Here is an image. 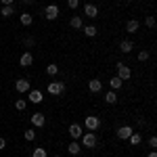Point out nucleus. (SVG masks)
Instances as JSON below:
<instances>
[{"label": "nucleus", "instance_id": "f257e3e1", "mask_svg": "<svg viewBox=\"0 0 157 157\" xmlns=\"http://www.w3.org/2000/svg\"><path fill=\"white\" fill-rule=\"evenodd\" d=\"M84 128L88 130V132H97L98 128H101V117H98V115H86Z\"/></svg>", "mask_w": 157, "mask_h": 157}, {"label": "nucleus", "instance_id": "f03ea898", "mask_svg": "<svg viewBox=\"0 0 157 157\" xmlns=\"http://www.w3.org/2000/svg\"><path fill=\"white\" fill-rule=\"evenodd\" d=\"M115 69H117V78H120L121 82H126V80H130L132 78V69L126 65V63H115Z\"/></svg>", "mask_w": 157, "mask_h": 157}, {"label": "nucleus", "instance_id": "7ed1b4c3", "mask_svg": "<svg viewBox=\"0 0 157 157\" xmlns=\"http://www.w3.org/2000/svg\"><path fill=\"white\" fill-rule=\"evenodd\" d=\"M80 140H82V143H80L82 147H86V149H94V147H97V132H84Z\"/></svg>", "mask_w": 157, "mask_h": 157}, {"label": "nucleus", "instance_id": "20e7f679", "mask_svg": "<svg viewBox=\"0 0 157 157\" xmlns=\"http://www.w3.org/2000/svg\"><path fill=\"white\" fill-rule=\"evenodd\" d=\"M59 13H61V9L57 6V4H48V6L44 9V13H42V17L48 19V21H55V19L59 17Z\"/></svg>", "mask_w": 157, "mask_h": 157}, {"label": "nucleus", "instance_id": "39448f33", "mask_svg": "<svg viewBox=\"0 0 157 157\" xmlns=\"http://www.w3.org/2000/svg\"><path fill=\"white\" fill-rule=\"evenodd\" d=\"M46 90H48V94H52V97H59V94L65 92V84L59 82V80H55V82H50V84H48Z\"/></svg>", "mask_w": 157, "mask_h": 157}, {"label": "nucleus", "instance_id": "423d86ee", "mask_svg": "<svg viewBox=\"0 0 157 157\" xmlns=\"http://www.w3.org/2000/svg\"><path fill=\"white\" fill-rule=\"evenodd\" d=\"M132 132H134L132 126H120V128L115 130V134H117V138H120V140H128V138L132 136Z\"/></svg>", "mask_w": 157, "mask_h": 157}, {"label": "nucleus", "instance_id": "0eeeda50", "mask_svg": "<svg viewBox=\"0 0 157 157\" xmlns=\"http://www.w3.org/2000/svg\"><path fill=\"white\" fill-rule=\"evenodd\" d=\"M67 132H69V136H71L73 140H80L82 134H84V128H82L80 124H71V126L67 128Z\"/></svg>", "mask_w": 157, "mask_h": 157}, {"label": "nucleus", "instance_id": "6e6552de", "mask_svg": "<svg viewBox=\"0 0 157 157\" xmlns=\"http://www.w3.org/2000/svg\"><path fill=\"white\" fill-rule=\"evenodd\" d=\"M15 90H17V92H21V94H23V92H29V90H32V84H29V80H25V78H19V80L15 82Z\"/></svg>", "mask_w": 157, "mask_h": 157}, {"label": "nucleus", "instance_id": "1a4fd4ad", "mask_svg": "<svg viewBox=\"0 0 157 157\" xmlns=\"http://www.w3.org/2000/svg\"><path fill=\"white\" fill-rule=\"evenodd\" d=\"M27 101H29V103H34V105H40V103L44 101L42 90H29V92H27Z\"/></svg>", "mask_w": 157, "mask_h": 157}, {"label": "nucleus", "instance_id": "9d476101", "mask_svg": "<svg viewBox=\"0 0 157 157\" xmlns=\"http://www.w3.org/2000/svg\"><path fill=\"white\" fill-rule=\"evenodd\" d=\"M44 124H46L44 113H40V111L32 113V126H34V128H44Z\"/></svg>", "mask_w": 157, "mask_h": 157}, {"label": "nucleus", "instance_id": "9b49d317", "mask_svg": "<svg viewBox=\"0 0 157 157\" xmlns=\"http://www.w3.org/2000/svg\"><path fill=\"white\" fill-rule=\"evenodd\" d=\"M84 15H86V17H90V19H97V17H98V6H97V4H90V2L84 4Z\"/></svg>", "mask_w": 157, "mask_h": 157}, {"label": "nucleus", "instance_id": "f8f14e48", "mask_svg": "<svg viewBox=\"0 0 157 157\" xmlns=\"http://www.w3.org/2000/svg\"><path fill=\"white\" fill-rule=\"evenodd\" d=\"M19 65H21V67H32V65H34V57H32V52H23L21 59H19Z\"/></svg>", "mask_w": 157, "mask_h": 157}, {"label": "nucleus", "instance_id": "ddd939ff", "mask_svg": "<svg viewBox=\"0 0 157 157\" xmlns=\"http://www.w3.org/2000/svg\"><path fill=\"white\" fill-rule=\"evenodd\" d=\"M88 90H90V92H94V94H98V92L103 90V82L97 80V78H94V80H90V82H88Z\"/></svg>", "mask_w": 157, "mask_h": 157}, {"label": "nucleus", "instance_id": "4468645a", "mask_svg": "<svg viewBox=\"0 0 157 157\" xmlns=\"http://www.w3.org/2000/svg\"><path fill=\"white\" fill-rule=\"evenodd\" d=\"M67 151H69V155H80V153H82V145H80L78 140H71V143L67 145Z\"/></svg>", "mask_w": 157, "mask_h": 157}, {"label": "nucleus", "instance_id": "2eb2a0df", "mask_svg": "<svg viewBox=\"0 0 157 157\" xmlns=\"http://www.w3.org/2000/svg\"><path fill=\"white\" fill-rule=\"evenodd\" d=\"M69 25H71L73 29H82V27H84V19H82L80 15H73L71 19H69Z\"/></svg>", "mask_w": 157, "mask_h": 157}, {"label": "nucleus", "instance_id": "dca6fc26", "mask_svg": "<svg viewBox=\"0 0 157 157\" xmlns=\"http://www.w3.org/2000/svg\"><path fill=\"white\" fill-rule=\"evenodd\" d=\"M138 27H140V23H138L136 19H128V23H126V32H128V34H136Z\"/></svg>", "mask_w": 157, "mask_h": 157}, {"label": "nucleus", "instance_id": "f3484780", "mask_svg": "<svg viewBox=\"0 0 157 157\" xmlns=\"http://www.w3.org/2000/svg\"><path fill=\"white\" fill-rule=\"evenodd\" d=\"M19 21H21V25H25V27H29V25L34 23V15H32V13H21Z\"/></svg>", "mask_w": 157, "mask_h": 157}, {"label": "nucleus", "instance_id": "a211bd4d", "mask_svg": "<svg viewBox=\"0 0 157 157\" xmlns=\"http://www.w3.org/2000/svg\"><path fill=\"white\" fill-rule=\"evenodd\" d=\"M120 50L121 52H132L134 50V42L132 40H124V42H120Z\"/></svg>", "mask_w": 157, "mask_h": 157}, {"label": "nucleus", "instance_id": "6ab92c4d", "mask_svg": "<svg viewBox=\"0 0 157 157\" xmlns=\"http://www.w3.org/2000/svg\"><path fill=\"white\" fill-rule=\"evenodd\" d=\"M105 103H107V105H115V103H117V92H115V90H109L107 94H105Z\"/></svg>", "mask_w": 157, "mask_h": 157}, {"label": "nucleus", "instance_id": "aec40b11", "mask_svg": "<svg viewBox=\"0 0 157 157\" xmlns=\"http://www.w3.org/2000/svg\"><path fill=\"white\" fill-rule=\"evenodd\" d=\"M128 143H130V145H132V147H138V145H140V143H143V136H140V134H138V132H132V136L128 138Z\"/></svg>", "mask_w": 157, "mask_h": 157}, {"label": "nucleus", "instance_id": "412c9836", "mask_svg": "<svg viewBox=\"0 0 157 157\" xmlns=\"http://www.w3.org/2000/svg\"><path fill=\"white\" fill-rule=\"evenodd\" d=\"M32 157H48V151H46V147H36V149L32 151Z\"/></svg>", "mask_w": 157, "mask_h": 157}, {"label": "nucleus", "instance_id": "4be33fe9", "mask_svg": "<svg viewBox=\"0 0 157 157\" xmlns=\"http://www.w3.org/2000/svg\"><path fill=\"white\" fill-rule=\"evenodd\" d=\"M82 29H84V34H86V36H88V38H94V36H97V34H98V29H97V27H94V25H84Z\"/></svg>", "mask_w": 157, "mask_h": 157}, {"label": "nucleus", "instance_id": "5701e85b", "mask_svg": "<svg viewBox=\"0 0 157 157\" xmlns=\"http://www.w3.org/2000/svg\"><path fill=\"white\" fill-rule=\"evenodd\" d=\"M109 86H111V90H120L121 86H124V82L115 75V78H111V80H109Z\"/></svg>", "mask_w": 157, "mask_h": 157}, {"label": "nucleus", "instance_id": "b1692460", "mask_svg": "<svg viewBox=\"0 0 157 157\" xmlns=\"http://www.w3.org/2000/svg\"><path fill=\"white\" fill-rule=\"evenodd\" d=\"M23 138L27 140V143L36 140V130H32V128H29V130H25V132H23Z\"/></svg>", "mask_w": 157, "mask_h": 157}, {"label": "nucleus", "instance_id": "393cba45", "mask_svg": "<svg viewBox=\"0 0 157 157\" xmlns=\"http://www.w3.org/2000/svg\"><path fill=\"white\" fill-rule=\"evenodd\" d=\"M46 73H48V75H57V73H59V65H55V63L46 65Z\"/></svg>", "mask_w": 157, "mask_h": 157}, {"label": "nucleus", "instance_id": "a878e982", "mask_svg": "<svg viewBox=\"0 0 157 157\" xmlns=\"http://www.w3.org/2000/svg\"><path fill=\"white\" fill-rule=\"evenodd\" d=\"M25 107H27L25 98H17V101H15V109H17V111H23Z\"/></svg>", "mask_w": 157, "mask_h": 157}, {"label": "nucleus", "instance_id": "bb28decb", "mask_svg": "<svg viewBox=\"0 0 157 157\" xmlns=\"http://www.w3.org/2000/svg\"><path fill=\"white\" fill-rule=\"evenodd\" d=\"M13 13H15V9H13V6H2V11H0V15H2V17H11Z\"/></svg>", "mask_w": 157, "mask_h": 157}, {"label": "nucleus", "instance_id": "cd10ccee", "mask_svg": "<svg viewBox=\"0 0 157 157\" xmlns=\"http://www.w3.org/2000/svg\"><path fill=\"white\" fill-rule=\"evenodd\" d=\"M145 23H147V27H151V29H153V27H155V17H153V15H149V17L145 19Z\"/></svg>", "mask_w": 157, "mask_h": 157}, {"label": "nucleus", "instance_id": "c85d7f7f", "mask_svg": "<svg viewBox=\"0 0 157 157\" xmlns=\"http://www.w3.org/2000/svg\"><path fill=\"white\" fill-rule=\"evenodd\" d=\"M67 6H69V9H73V11H75V9H78V6H80V0H67Z\"/></svg>", "mask_w": 157, "mask_h": 157}, {"label": "nucleus", "instance_id": "c756f323", "mask_svg": "<svg viewBox=\"0 0 157 157\" xmlns=\"http://www.w3.org/2000/svg\"><path fill=\"white\" fill-rule=\"evenodd\" d=\"M149 59V50H140L138 52V61H147Z\"/></svg>", "mask_w": 157, "mask_h": 157}, {"label": "nucleus", "instance_id": "7c9ffc66", "mask_svg": "<svg viewBox=\"0 0 157 157\" xmlns=\"http://www.w3.org/2000/svg\"><path fill=\"white\" fill-rule=\"evenodd\" d=\"M34 44H36V40H34L32 36H27V38H25V46H27V48H32Z\"/></svg>", "mask_w": 157, "mask_h": 157}, {"label": "nucleus", "instance_id": "2f4dec72", "mask_svg": "<svg viewBox=\"0 0 157 157\" xmlns=\"http://www.w3.org/2000/svg\"><path fill=\"white\" fill-rule=\"evenodd\" d=\"M147 145L151 147V149H155V147H157V138H155V136H151V138L147 140Z\"/></svg>", "mask_w": 157, "mask_h": 157}, {"label": "nucleus", "instance_id": "473e14b6", "mask_svg": "<svg viewBox=\"0 0 157 157\" xmlns=\"http://www.w3.org/2000/svg\"><path fill=\"white\" fill-rule=\"evenodd\" d=\"M0 2H2V6H13L15 0H0Z\"/></svg>", "mask_w": 157, "mask_h": 157}, {"label": "nucleus", "instance_id": "72a5a7b5", "mask_svg": "<svg viewBox=\"0 0 157 157\" xmlns=\"http://www.w3.org/2000/svg\"><path fill=\"white\" fill-rule=\"evenodd\" d=\"M4 149H6V140H4V138H0V151H4Z\"/></svg>", "mask_w": 157, "mask_h": 157}, {"label": "nucleus", "instance_id": "f704fd0d", "mask_svg": "<svg viewBox=\"0 0 157 157\" xmlns=\"http://www.w3.org/2000/svg\"><path fill=\"white\" fill-rule=\"evenodd\" d=\"M147 157H157V153H155V151H151V153H149Z\"/></svg>", "mask_w": 157, "mask_h": 157}, {"label": "nucleus", "instance_id": "c9c22d12", "mask_svg": "<svg viewBox=\"0 0 157 157\" xmlns=\"http://www.w3.org/2000/svg\"><path fill=\"white\" fill-rule=\"evenodd\" d=\"M21 2H23V4H32L34 0H21Z\"/></svg>", "mask_w": 157, "mask_h": 157}, {"label": "nucleus", "instance_id": "e433bc0d", "mask_svg": "<svg viewBox=\"0 0 157 157\" xmlns=\"http://www.w3.org/2000/svg\"><path fill=\"white\" fill-rule=\"evenodd\" d=\"M55 157H61V155H55Z\"/></svg>", "mask_w": 157, "mask_h": 157}]
</instances>
